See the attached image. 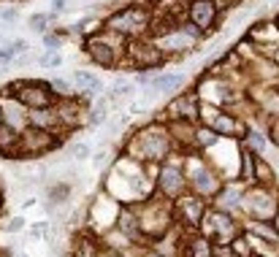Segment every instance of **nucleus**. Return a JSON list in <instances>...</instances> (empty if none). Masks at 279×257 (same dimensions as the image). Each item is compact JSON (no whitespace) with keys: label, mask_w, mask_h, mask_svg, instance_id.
<instances>
[{"label":"nucleus","mask_w":279,"mask_h":257,"mask_svg":"<svg viewBox=\"0 0 279 257\" xmlns=\"http://www.w3.org/2000/svg\"><path fill=\"white\" fill-rule=\"evenodd\" d=\"M190 16L198 27H209L214 22V3H211V0H195L192 8H190Z\"/></svg>","instance_id":"nucleus-3"},{"label":"nucleus","mask_w":279,"mask_h":257,"mask_svg":"<svg viewBox=\"0 0 279 257\" xmlns=\"http://www.w3.org/2000/svg\"><path fill=\"white\" fill-rule=\"evenodd\" d=\"M73 81L82 84V87H87V90H101V79L98 76H92V73H87V71H76Z\"/></svg>","instance_id":"nucleus-8"},{"label":"nucleus","mask_w":279,"mask_h":257,"mask_svg":"<svg viewBox=\"0 0 279 257\" xmlns=\"http://www.w3.org/2000/svg\"><path fill=\"white\" fill-rule=\"evenodd\" d=\"M54 90H60V92H68V84H65V81H54Z\"/></svg>","instance_id":"nucleus-15"},{"label":"nucleus","mask_w":279,"mask_h":257,"mask_svg":"<svg viewBox=\"0 0 279 257\" xmlns=\"http://www.w3.org/2000/svg\"><path fill=\"white\" fill-rule=\"evenodd\" d=\"M3 19H16V11H3Z\"/></svg>","instance_id":"nucleus-17"},{"label":"nucleus","mask_w":279,"mask_h":257,"mask_svg":"<svg viewBox=\"0 0 279 257\" xmlns=\"http://www.w3.org/2000/svg\"><path fill=\"white\" fill-rule=\"evenodd\" d=\"M249 146H255V149H263V138H261V136H249Z\"/></svg>","instance_id":"nucleus-14"},{"label":"nucleus","mask_w":279,"mask_h":257,"mask_svg":"<svg viewBox=\"0 0 279 257\" xmlns=\"http://www.w3.org/2000/svg\"><path fill=\"white\" fill-rule=\"evenodd\" d=\"M22 227H25V220H22V217H16V220H11V222H8V230H22Z\"/></svg>","instance_id":"nucleus-13"},{"label":"nucleus","mask_w":279,"mask_h":257,"mask_svg":"<svg viewBox=\"0 0 279 257\" xmlns=\"http://www.w3.org/2000/svg\"><path fill=\"white\" fill-rule=\"evenodd\" d=\"M71 152H73V157H79V160H82V157H87V152H90V149H87V144H76Z\"/></svg>","instance_id":"nucleus-11"},{"label":"nucleus","mask_w":279,"mask_h":257,"mask_svg":"<svg viewBox=\"0 0 279 257\" xmlns=\"http://www.w3.org/2000/svg\"><path fill=\"white\" fill-rule=\"evenodd\" d=\"M25 49H27V44H25V41H14V44H11V49H8V52H11V57H14V54L25 52Z\"/></svg>","instance_id":"nucleus-12"},{"label":"nucleus","mask_w":279,"mask_h":257,"mask_svg":"<svg viewBox=\"0 0 279 257\" xmlns=\"http://www.w3.org/2000/svg\"><path fill=\"white\" fill-rule=\"evenodd\" d=\"M182 81H185V79H182V76H176V73H166V76H157V79H149V84H152V87H155V90H174V87H179V84Z\"/></svg>","instance_id":"nucleus-7"},{"label":"nucleus","mask_w":279,"mask_h":257,"mask_svg":"<svg viewBox=\"0 0 279 257\" xmlns=\"http://www.w3.org/2000/svg\"><path fill=\"white\" fill-rule=\"evenodd\" d=\"M41 62H44V65H52V68H54V65H60L63 60H60V54H54V52H49V54H46V57H44Z\"/></svg>","instance_id":"nucleus-10"},{"label":"nucleus","mask_w":279,"mask_h":257,"mask_svg":"<svg viewBox=\"0 0 279 257\" xmlns=\"http://www.w3.org/2000/svg\"><path fill=\"white\" fill-rule=\"evenodd\" d=\"M49 133H44V130H30L27 136H22V141L27 144V149H35V152H46V149H52L54 146V138H46Z\"/></svg>","instance_id":"nucleus-4"},{"label":"nucleus","mask_w":279,"mask_h":257,"mask_svg":"<svg viewBox=\"0 0 279 257\" xmlns=\"http://www.w3.org/2000/svg\"><path fill=\"white\" fill-rule=\"evenodd\" d=\"M8 57H11V52H8V49H6V52H0V62H6Z\"/></svg>","instance_id":"nucleus-16"},{"label":"nucleus","mask_w":279,"mask_h":257,"mask_svg":"<svg viewBox=\"0 0 279 257\" xmlns=\"http://www.w3.org/2000/svg\"><path fill=\"white\" fill-rule=\"evenodd\" d=\"M11 95H16L25 106H33V109H46L52 103V95H49V90H46V84H41V81L11 84Z\"/></svg>","instance_id":"nucleus-1"},{"label":"nucleus","mask_w":279,"mask_h":257,"mask_svg":"<svg viewBox=\"0 0 279 257\" xmlns=\"http://www.w3.org/2000/svg\"><path fill=\"white\" fill-rule=\"evenodd\" d=\"M16 144H19V136L14 133V127L0 122V155H11Z\"/></svg>","instance_id":"nucleus-6"},{"label":"nucleus","mask_w":279,"mask_h":257,"mask_svg":"<svg viewBox=\"0 0 279 257\" xmlns=\"http://www.w3.org/2000/svg\"><path fill=\"white\" fill-rule=\"evenodd\" d=\"M0 122H3V109H0Z\"/></svg>","instance_id":"nucleus-20"},{"label":"nucleus","mask_w":279,"mask_h":257,"mask_svg":"<svg viewBox=\"0 0 279 257\" xmlns=\"http://www.w3.org/2000/svg\"><path fill=\"white\" fill-rule=\"evenodd\" d=\"M109 27L111 30H119V33H133V30H144L147 27V16H144L141 8H125L117 16L109 19Z\"/></svg>","instance_id":"nucleus-2"},{"label":"nucleus","mask_w":279,"mask_h":257,"mask_svg":"<svg viewBox=\"0 0 279 257\" xmlns=\"http://www.w3.org/2000/svg\"><path fill=\"white\" fill-rule=\"evenodd\" d=\"M87 49H90V54H92V60H95V62L106 65V68H109V65H114V52H111L106 44H101V41H90Z\"/></svg>","instance_id":"nucleus-5"},{"label":"nucleus","mask_w":279,"mask_h":257,"mask_svg":"<svg viewBox=\"0 0 279 257\" xmlns=\"http://www.w3.org/2000/svg\"><path fill=\"white\" fill-rule=\"evenodd\" d=\"M52 3H54V11H57V8H63V3H65V0H52Z\"/></svg>","instance_id":"nucleus-18"},{"label":"nucleus","mask_w":279,"mask_h":257,"mask_svg":"<svg viewBox=\"0 0 279 257\" xmlns=\"http://www.w3.org/2000/svg\"><path fill=\"white\" fill-rule=\"evenodd\" d=\"M46 22H49V16H44V14H35V16H30V27H33V30H38V33L44 30V25H46Z\"/></svg>","instance_id":"nucleus-9"},{"label":"nucleus","mask_w":279,"mask_h":257,"mask_svg":"<svg viewBox=\"0 0 279 257\" xmlns=\"http://www.w3.org/2000/svg\"><path fill=\"white\" fill-rule=\"evenodd\" d=\"M0 208H3V192H0Z\"/></svg>","instance_id":"nucleus-19"}]
</instances>
